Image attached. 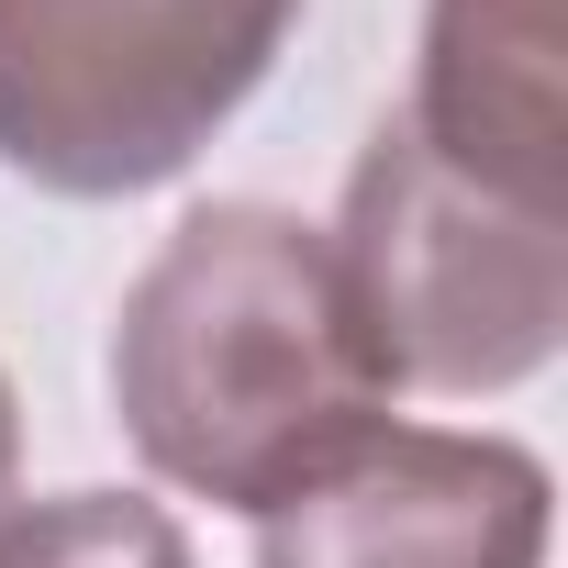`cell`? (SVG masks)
<instances>
[{
	"mask_svg": "<svg viewBox=\"0 0 568 568\" xmlns=\"http://www.w3.org/2000/svg\"><path fill=\"white\" fill-rule=\"evenodd\" d=\"M112 424L145 479L267 513L390 424V368L357 324L335 234L278 201H201L123 291Z\"/></svg>",
	"mask_w": 568,
	"mask_h": 568,
	"instance_id": "cell-1",
	"label": "cell"
},
{
	"mask_svg": "<svg viewBox=\"0 0 568 568\" xmlns=\"http://www.w3.org/2000/svg\"><path fill=\"white\" fill-rule=\"evenodd\" d=\"M23 501V402H12V368H0V513Z\"/></svg>",
	"mask_w": 568,
	"mask_h": 568,
	"instance_id": "cell-7",
	"label": "cell"
},
{
	"mask_svg": "<svg viewBox=\"0 0 568 568\" xmlns=\"http://www.w3.org/2000/svg\"><path fill=\"white\" fill-rule=\"evenodd\" d=\"M0 568H190V535L145 490H57L0 513Z\"/></svg>",
	"mask_w": 568,
	"mask_h": 568,
	"instance_id": "cell-6",
	"label": "cell"
},
{
	"mask_svg": "<svg viewBox=\"0 0 568 568\" xmlns=\"http://www.w3.org/2000/svg\"><path fill=\"white\" fill-rule=\"evenodd\" d=\"M402 123L457 179L568 212V0H424V68Z\"/></svg>",
	"mask_w": 568,
	"mask_h": 568,
	"instance_id": "cell-5",
	"label": "cell"
},
{
	"mask_svg": "<svg viewBox=\"0 0 568 568\" xmlns=\"http://www.w3.org/2000/svg\"><path fill=\"white\" fill-rule=\"evenodd\" d=\"M291 34L302 0H0V168L57 201L168 190Z\"/></svg>",
	"mask_w": 568,
	"mask_h": 568,
	"instance_id": "cell-2",
	"label": "cell"
},
{
	"mask_svg": "<svg viewBox=\"0 0 568 568\" xmlns=\"http://www.w3.org/2000/svg\"><path fill=\"white\" fill-rule=\"evenodd\" d=\"M557 479L524 435L379 424L256 513V568H546Z\"/></svg>",
	"mask_w": 568,
	"mask_h": 568,
	"instance_id": "cell-4",
	"label": "cell"
},
{
	"mask_svg": "<svg viewBox=\"0 0 568 568\" xmlns=\"http://www.w3.org/2000/svg\"><path fill=\"white\" fill-rule=\"evenodd\" d=\"M335 267L357 291V324L390 368V390H524L568 346V212L501 201L413 145L390 112L346 168Z\"/></svg>",
	"mask_w": 568,
	"mask_h": 568,
	"instance_id": "cell-3",
	"label": "cell"
}]
</instances>
